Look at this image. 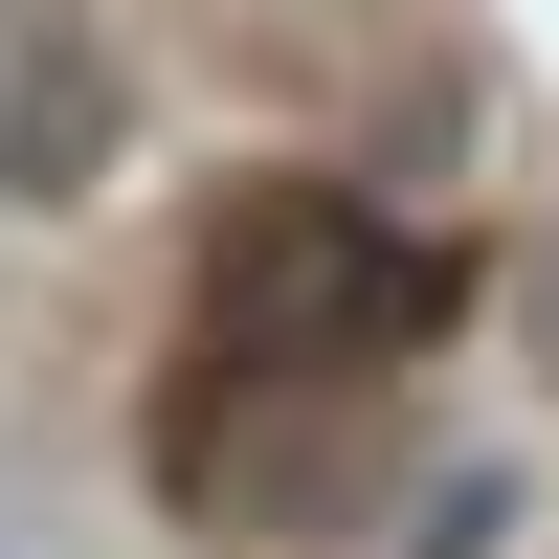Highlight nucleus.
I'll list each match as a JSON object with an SVG mask.
<instances>
[{"instance_id":"1","label":"nucleus","mask_w":559,"mask_h":559,"mask_svg":"<svg viewBox=\"0 0 559 559\" xmlns=\"http://www.w3.org/2000/svg\"><path fill=\"white\" fill-rule=\"evenodd\" d=\"M471 269L358 179H224L202 269H179V403H157V492L247 537H336L358 471L426 403V336Z\"/></svg>"},{"instance_id":"3","label":"nucleus","mask_w":559,"mask_h":559,"mask_svg":"<svg viewBox=\"0 0 559 559\" xmlns=\"http://www.w3.org/2000/svg\"><path fill=\"white\" fill-rule=\"evenodd\" d=\"M537 336H559V247H537Z\"/></svg>"},{"instance_id":"2","label":"nucleus","mask_w":559,"mask_h":559,"mask_svg":"<svg viewBox=\"0 0 559 559\" xmlns=\"http://www.w3.org/2000/svg\"><path fill=\"white\" fill-rule=\"evenodd\" d=\"M134 134V68L90 0H0V202H90Z\"/></svg>"}]
</instances>
